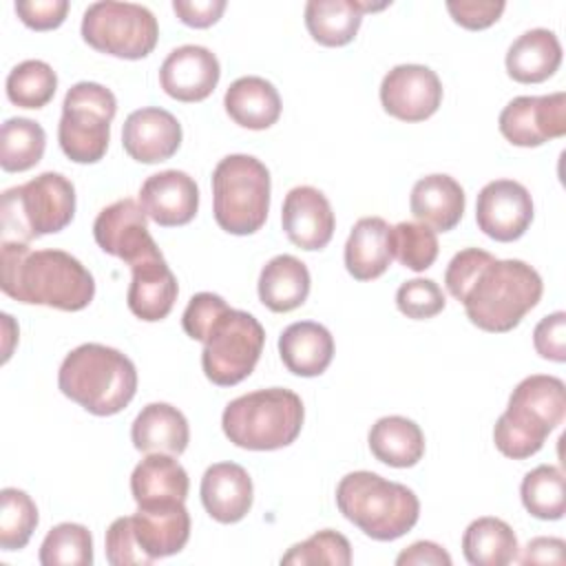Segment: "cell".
Segmentation results:
<instances>
[{
    "label": "cell",
    "instance_id": "obj_1",
    "mask_svg": "<svg viewBox=\"0 0 566 566\" xmlns=\"http://www.w3.org/2000/svg\"><path fill=\"white\" fill-rule=\"evenodd\" d=\"M0 287L7 296L80 312L95 296L93 274L64 250H31L29 243H2Z\"/></svg>",
    "mask_w": 566,
    "mask_h": 566
},
{
    "label": "cell",
    "instance_id": "obj_2",
    "mask_svg": "<svg viewBox=\"0 0 566 566\" xmlns=\"http://www.w3.org/2000/svg\"><path fill=\"white\" fill-rule=\"evenodd\" d=\"M57 387L88 413L115 416L137 391V369L119 349L84 343L62 360Z\"/></svg>",
    "mask_w": 566,
    "mask_h": 566
},
{
    "label": "cell",
    "instance_id": "obj_3",
    "mask_svg": "<svg viewBox=\"0 0 566 566\" xmlns=\"http://www.w3.org/2000/svg\"><path fill=\"white\" fill-rule=\"evenodd\" d=\"M542 276L520 259H493L486 263L462 301L469 321L491 334H504L539 303Z\"/></svg>",
    "mask_w": 566,
    "mask_h": 566
},
{
    "label": "cell",
    "instance_id": "obj_4",
    "mask_svg": "<svg viewBox=\"0 0 566 566\" xmlns=\"http://www.w3.org/2000/svg\"><path fill=\"white\" fill-rule=\"evenodd\" d=\"M566 413V387L546 374L526 376L511 391L506 411L497 418L493 442L497 451L513 460L535 455L548 433L562 424Z\"/></svg>",
    "mask_w": 566,
    "mask_h": 566
},
{
    "label": "cell",
    "instance_id": "obj_5",
    "mask_svg": "<svg viewBox=\"0 0 566 566\" xmlns=\"http://www.w3.org/2000/svg\"><path fill=\"white\" fill-rule=\"evenodd\" d=\"M336 506L376 542L402 537L420 517V502L411 489L371 471L347 473L336 486Z\"/></svg>",
    "mask_w": 566,
    "mask_h": 566
},
{
    "label": "cell",
    "instance_id": "obj_6",
    "mask_svg": "<svg viewBox=\"0 0 566 566\" xmlns=\"http://www.w3.org/2000/svg\"><path fill=\"white\" fill-rule=\"evenodd\" d=\"M301 398L283 387L259 389L228 402L221 416L226 438L250 451H274L292 444L303 427Z\"/></svg>",
    "mask_w": 566,
    "mask_h": 566
},
{
    "label": "cell",
    "instance_id": "obj_7",
    "mask_svg": "<svg viewBox=\"0 0 566 566\" xmlns=\"http://www.w3.org/2000/svg\"><path fill=\"white\" fill-rule=\"evenodd\" d=\"M75 214V188L60 172H42L2 192V243H29L64 230Z\"/></svg>",
    "mask_w": 566,
    "mask_h": 566
},
{
    "label": "cell",
    "instance_id": "obj_8",
    "mask_svg": "<svg viewBox=\"0 0 566 566\" xmlns=\"http://www.w3.org/2000/svg\"><path fill=\"white\" fill-rule=\"evenodd\" d=\"M270 210V170L252 155H228L212 172V212L221 230L254 234Z\"/></svg>",
    "mask_w": 566,
    "mask_h": 566
},
{
    "label": "cell",
    "instance_id": "obj_9",
    "mask_svg": "<svg viewBox=\"0 0 566 566\" xmlns=\"http://www.w3.org/2000/svg\"><path fill=\"white\" fill-rule=\"evenodd\" d=\"M117 99L97 82L73 84L62 104L57 139L62 153L75 164H95L106 155Z\"/></svg>",
    "mask_w": 566,
    "mask_h": 566
},
{
    "label": "cell",
    "instance_id": "obj_10",
    "mask_svg": "<svg viewBox=\"0 0 566 566\" xmlns=\"http://www.w3.org/2000/svg\"><path fill=\"white\" fill-rule=\"evenodd\" d=\"M82 38L99 53L142 60L153 53L159 27L150 9L135 2H93L82 18Z\"/></svg>",
    "mask_w": 566,
    "mask_h": 566
},
{
    "label": "cell",
    "instance_id": "obj_11",
    "mask_svg": "<svg viewBox=\"0 0 566 566\" xmlns=\"http://www.w3.org/2000/svg\"><path fill=\"white\" fill-rule=\"evenodd\" d=\"M263 325L243 310H228L208 332L201 352V367L210 382L232 387L245 380L263 352Z\"/></svg>",
    "mask_w": 566,
    "mask_h": 566
},
{
    "label": "cell",
    "instance_id": "obj_12",
    "mask_svg": "<svg viewBox=\"0 0 566 566\" xmlns=\"http://www.w3.org/2000/svg\"><path fill=\"white\" fill-rule=\"evenodd\" d=\"M500 133L522 148H535L566 135V93L520 95L500 113Z\"/></svg>",
    "mask_w": 566,
    "mask_h": 566
},
{
    "label": "cell",
    "instance_id": "obj_13",
    "mask_svg": "<svg viewBox=\"0 0 566 566\" xmlns=\"http://www.w3.org/2000/svg\"><path fill=\"white\" fill-rule=\"evenodd\" d=\"M93 237L106 254L122 259L128 268L161 254L148 232L146 212L135 199H119L106 206L95 217Z\"/></svg>",
    "mask_w": 566,
    "mask_h": 566
},
{
    "label": "cell",
    "instance_id": "obj_14",
    "mask_svg": "<svg viewBox=\"0 0 566 566\" xmlns=\"http://www.w3.org/2000/svg\"><path fill=\"white\" fill-rule=\"evenodd\" d=\"M380 104L400 122H422L442 104L440 77L422 64H398L382 77Z\"/></svg>",
    "mask_w": 566,
    "mask_h": 566
},
{
    "label": "cell",
    "instance_id": "obj_15",
    "mask_svg": "<svg viewBox=\"0 0 566 566\" xmlns=\"http://www.w3.org/2000/svg\"><path fill=\"white\" fill-rule=\"evenodd\" d=\"M478 228L495 241L520 239L533 221L531 192L513 179L489 181L475 201Z\"/></svg>",
    "mask_w": 566,
    "mask_h": 566
},
{
    "label": "cell",
    "instance_id": "obj_16",
    "mask_svg": "<svg viewBox=\"0 0 566 566\" xmlns=\"http://www.w3.org/2000/svg\"><path fill=\"white\" fill-rule=\"evenodd\" d=\"M221 66L217 55L199 44H184L168 53L159 69V84L166 95L179 102H201L219 84Z\"/></svg>",
    "mask_w": 566,
    "mask_h": 566
},
{
    "label": "cell",
    "instance_id": "obj_17",
    "mask_svg": "<svg viewBox=\"0 0 566 566\" xmlns=\"http://www.w3.org/2000/svg\"><path fill=\"white\" fill-rule=\"evenodd\" d=\"M281 223L296 248L314 252L332 241L336 219L327 197L318 188L296 186L285 195Z\"/></svg>",
    "mask_w": 566,
    "mask_h": 566
},
{
    "label": "cell",
    "instance_id": "obj_18",
    "mask_svg": "<svg viewBox=\"0 0 566 566\" xmlns=\"http://www.w3.org/2000/svg\"><path fill=\"white\" fill-rule=\"evenodd\" d=\"M122 146L139 164L166 161L181 146V124L164 108H137L124 122Z\"/></svg>",
    "mask_w": 566,
    "mask_h": 566
},
{
    "label": "cell",
    "instance_id": "obj_19",
    "mask_svg": "<svg viewBox=\"0 0 566 566\" xmlns=\"http://www.w3.org/2000/svg\"><path fill=\"white\" fill-rule=\"evenodd\" d=\"M139 206L161 228L186 226L197 214L199 188L184 170L155 172L139 188Z\"/></svg>",
    "mask_w": 566,
    "mask_h": 566
},
{
    "label": "cell",
    "instance_id": "obj_20",
    "mask_svg": "<svg viewBox=\"0 0 566 566\" xmlns=\"http://www.w3.org/2000/svg\"><path fill=\"white\" fill-rule=\"evenodd\" d=\"M130 522L135 539L150 564L179 553L190 537V513L184 502L137 504Z\"/></svg>",
    "mask_w": 566,
    "mask_h": 566
},
{
    "label": "cell",
    "instance_id": "obj_21",
    "mask_svg": "<svg viewBox=\"0 0 566 566\" xmlns=\"http://www.w3.org/2000/svg\"><path fill=\"white\" fill-rule=\"evenodd\" d=\"M201 502L208 515L221 524L243 520L252 506V480L237 462H217L201 478Z\"/></svg>",
    "mask_w": 566,
    "mask_h": 566
},
{
    "label": "cell",
    "instance_id": "obj_22",
    "mask_svg": "<svg viewBox=\"0 0 566 566\" xmlns=\"http://www.w3.org/2000/svg\"><path fill=\"white\" fill-rule=\"evenodd\" d=\"M130 272L133 276L126 294L128 310L146 323L166 318L177 301L179 287L164 254L135 263Z\"/></svg>",
    "mask_w": 566,
    "mask_h": 566
},
{
    "label": "cell",
    "instance_id": "obj_23",
    "mask_svg": "<svg viewBox=\"0 0 566 566\" xmlns=\"http://www.w3.org/2000/svg\"><path fill=\"white\" fill-rule=\"evenodd\" d=\"M464 190L449 175H427L411 188L409 208L411 214L438 232L453 230L464 214Z\"/></svg>",
    "mask_w": 566,
    "mask_h": 566
},
{
    "label": "cell",
    "instance_id": "obj_24",
    "mask_svg": "<svg viewBox=\"0 0 566 566\" xmlns=\"http://www.w3.org/2000/svg\"><path fill=\"white\" fill-rule=\"evenodd\" d=\"M279 354L287 371L314 378L321 376L334 358V338L327 327L314 321H298L279 336Z\"/></svg>",
    "mask_w": 566,
    "mask_h": 566
},
{
    "label": "cell",
    "instance_id": "obj_25",
    "mask_svg": "<svg viewBox=\"0 0 566 566\" xmlns=\"http://www.w3.org/2000/svg\"><path fill=\"white\" fill-rule=\"evenodd\" d=\"M130 440L144 453L181 455L190 440L188 420L168 402H150L137 413L130 427Z\"/></svg>",
    "mask_w": 566,
    "mask_h": 566
},
{
    "label": "cell",
    "instance_id": "obj_26",
    "mask_svg": "<svg viewBox=\"0 0 566 566\" xmlns=\"http://www.w3.org/2000/svg\"><path fill=\"white\" fill-rule=\"evenodd\" d=\"M230 119L250 130H265L281 117V97L272 82L245 75L234 80L223 97Z\"/></svg>",
    "mask_w": 566,
    "mask_h": 566
},
{
    "label": "cell",
    "instance_id": "obj_27",
    "mask_svg": "<svg viewBox=\"0 0 566 566\" xmlns=\"http://www.w3.org/2000/svg\"><path fill=\"white\" fill-rule=\"evenodd\" d=\"M562 64V44L548 29L524 31L506 51V73L520 84H539Z\"/></svg>",
    "mask_w": 566,
    "mask_h": 566
},
{
    "label": "cell",
    "instance_id": "obj_28",
    "mask_svg": "<svg viewBox=\"0 0 566 566\" xmlns=\"http://www.w3.org/2000/svg\"><path fill=\"white\" fill-rule=\"evenodd\" d=\"M389 228L382 217H363L354 223L345 243V268L356 281L378 279L389 268Z\"/></svg>",
    "mask_w": 566,
    "mask_h": 566
},
{
    "label": "cell",
    "instance_id": "obj_29",
    "mask_svg": "<svg viewBox=\"0 0 566 566\" xmlns=\"http://www.w3.org/2000/svg\"><path fill=\"white\" fill-rule=\"evenodd\" d=\"M188 489L186 469L168 453H148L130 475V493L137 504L186 502Z\"/></svg>",
    "mask_w": 566,
    "mask_h": 566
},
{
    "label": "cell",
    "instance_id": "obj_30",
    "mask_svg": "<svg viewBox=\"0 0 566 566\" xmlns=\"http://www.w3.org/2000/svg\"><path fill=\"white\" fill-rule=\"evenodd\" d=\"M310 294L307 265L292 256L279 254L270 259L259 274V298L272 312H292L305 303Z\"/></svg>",
    "mask_w": 566,
    "mask_h": 566
},
{
    "label": "cell",
    "instance_id": "obj_31",
    "mask_svg": "<svg viewBox=\"0 0 566 566\" xmlns=\"http://www.w3.org/2000/svg\"><path fill=\"white\" fill-rule=\"evenodd\" d=\"M369 449L382 464L407 469L422 460L424 455V433L422 429L402 416H385L376 420L369 429Z\"/></svg>",
    "mask_w": 566,
    "mask_h": 566
},
{
    "label": "cell",
    "instance_id": "obj_32",
    "mask_svg": "<svg viewBox=\"0 0 566 566\" xmlns=\"http://www.w3.org/2000/svg\"><path fill=\"white\" fill-rule=\"evenodd\" d=\"M517 537L500 517H478L462 535L464 559L473 566H506L517 559Z\"/></svg>",
    "mask_w": 566,
    "mask_h": 566
},
{
    "label": "cell",
    "instance_id": "obj_33",
    "mask_svg": "<svg viewBox=\"0 0 566 566\" xmlns=\"http://www.w3.org/2000/svg\"><path fill=\"white\" fill-rule=\"evenodd\" d=\"M363 22L356 0H310L305 4V27L323 46L349 44Z\"/></svg>",
    "mask_w": 566,
    "mask_h": 566
},
{
    "label": "cell",
    "instance_id": "obj_34",
    "mask_svg": "<svg viewBox=\"0 0 566 566\" xmlns=\"http://www.w3.org/2000/svg\"><path fill=\"white\" fill-rule=\"evenodd\" d=\"M46 148L44 128L29 117H9L0 128V166L7 172L33 168Z\"/></svg>",
    "mask_w": 566,
    "mask_h": 566
},
{
    "label": "cell",
    "instance_id": "obj_35",
    "mask_svg": "<svg viewBox=\"0 0 566 566\" xmlns=\"http://www.w3.org/2000/svg\"><path fill=\"white\" fill-rule=\"evenodd\" d=\"M524 509L537 520H562L566 511L564 473L553 464H539L528 471L520 486Z\"/></svg>",
    "mask_w": 566,
    "mask_h": 566
},
{
    "label": "cell",
    "instance_id": "obj_36",
    "mask_svg": "<svg viewBox=\"0 0 566 566\" xmlns=\"http://www.w3.org/2000/svg\"><path fill=\"white\" fill-rule=\"evenodd\" d=\"M57 88L55 71L42 60H24L7 75V97L20 108L46 106Z\"/></svg>",
    "mask_w": 566,
    "mask_h": 566
},
{
    "label": "cell",
    "instance_id": "obj_37",
    "mask_svg": "<svg viewBox=\"0 0 566 566\" xmlns=\"http://www.w3.org/2000/svg\"><path fill=\"white\" fill-rule=\"evenodd\" d=\"M42 566H91L93 537L86 526L62 522L53 526L40 546Z\"/></svg>",
    "mask_w": 566,
    "mask_h": 566
},
{
    "label": "cell",
    "instance_id": "obj_38",
    "mask_svg": "<svg viewBox=\"0 0 566 566\" xmlns=\"http://www.w3.org/2000/svg\"><path fill=\"white\" fill-rule=\"evenodd\" d=\"M38 526V506L29 493L7 486L0 491V548L20 551Z\"/></svg>",
    "mask_w": 566,
    "mask_h": 566
},
{
    "label": "cell",
    "instance_id": "obj_39",
    "mask_svg": "<svg viewBox=\"0 0 566 566\" xmlns=\"http://www.w3.org/2000/svg\"><path fill=\"white\" fill-rule=\"evenodd\" d=\"M389 250L400 265L424 272L438 259L436 230L418 221H400L389 228Z\"/></svg>",
    "mask_w": 566,
    "mask_h": 566
},
{
    "label": "cell",
    "instance_id": "obj_40",
    "mask_svg": "<svg viewBox=\"0 0 566 566\" xmlns=\"http://www.w3.org/2000/svg\"><path fill=\"white\" fill-rule=\"evenodd\" d=\"M281 564L287 566H312V564H329V566H347L352 564V546L345 535L325 528L307 537L305 542L294 544L283 557Z\"/></svg>",
    "mask_w": 566,
    "mask_h": 566
},
{
    "label": "cell",
    "instance_id": "obj_41",
    "mask_svg": "<svg viewBox=\"0 0 566 566\" xmlns=\"http://www.w3.org/2000/svg\"><path fill=\"white\" fill-rule=\"evenodd\" d=\"M444 294L433 279L405 281L396 292L398 310L413 321L433 318L444 310Z\"/></svg>",
    "mask_w": 566,
    "mask_h": 566
},
{
    "label": "cell",
    "instance_id": "obj_42",
    "mask_svg": "<svg viewBox=\"0 0 566 566\" xmlns=\"http://www.w3.org/2000/svg\"><path fill=\"white\" fill-rule=\"evenodd\" d=\"M230 310V305L212 292H199L195 294L181 316V325L184 332L192 338V340H206L210 327Z\"/></svg>",
    "mask_w": 566,
    "mask_h": 566
},
{
    "label": "cell",
    "instance_id": "obj_43",
    "mask_svg": "<svg viewBox=\"0 0 566 566\" xmlns=\"http://www.w3.org/2000/svg\"><path fill=\"white\" fill-rule=\"evenodd\" d=\"M106 559L113 566H146L150 564L148 557L142 553L130 515L117 517L106 531Z\"/></svg>",
    "mask_w": 566,
    "mask_h": 566
},
{
    "label": "cell",
    "instance_id": "obj_44",
    "mask_svg": "<svg viewBox=\"0 0 566 566\" xmlns=\"http://www.w3.org/2000/svg\"><path fill=\"white\" fill-rule=\"evenodd\" d=\"M495 256L486 250L480 248H464L460 250L447 265L444 272V285L449 290V294L458 301H462L464 292L469 290V285L473 283V279L478 276V272L491 263Z\"/></svg>",
    "mask_w": 566,
    "mask_h": 566
},
{
    "label": "cell",
    "instance_id": "obj_45",
    "mask_svg": "<svg viewBox=\"0 0 566 566\" xmlns=\"http://www.w3.org/2000/svg\"><path fill=\"white\" fill-rule=\"evenodd\" d=\"M504 7L506 4L502 0H486V2L484 0H449L447 2V11L451 13V18L469 31H480L495 24Z\"/></svg>",
    "mask_w": 566,
    "mask_h": 566
},
{
    "label": "cell",
    "instance_id": "obj_46",
    "mask_svg": "<svg viewBox=\"0 0 566 566\" xmlns=\"http://www.w3.org/2000/svg\"><path fill=\"white\" fill-rule=\"evenodd\" d=\"M535 352L553 363L566 360V314L555 312L544 316L533 329Z\"/></svg>",
    "mask_w": 566,
    "mask_h": 566
},
{
    "label": "cell",
    "instance_id": "obj_47",
    "mask_svg": "<svg viewBox=\"0 0 566 566\" xmlns=\"http://www.w3.org/2000/svg\"><path fill=\"white\" fill-rule=\"evenodd\" d=\"M15 13L33 31H51L64 22L69 13V2L66 0H20L15 2Z\"/></svg>",
    "mask_w": 566,
    "mask_h": 566
},
{
    "label": "cell",
    "instance_id": "obj_48",
    "mask_svg": "<svg viewBox=\"0 0 566 566\" xmlns=\"http://www.w3.org/2000/svg\"><path fill=\"white\" fill-rule=\"evenodd\" d=\"M172 11L192 29L212 27L226 11V0H175Z\"/></svg>",
    "mask_w": 566,
    "mask_h": 566
},
{
    "label": "cell",
    "instance_id": "obj_49",
    "mask_svg": "<svg viewBox=\"0 0 566 566\" xmlns=\"http://www.w3.org/2000/svg\"><path fill=\"white\" fill-rule=\"evenodd\" d=\"M398 566H451V555L436 542H416L396 557Z\"/></svg>",
    "mask_w": 566,
    "mask_h": 566
},
{
    "label": "cell",
    "instance_id": "obj_50",
    "mask_svg": "<svg viewBox=\"0 0 566 566\" xmlns=\"http://www.w3.org/2000/svg\"><path fill=\"white\" fill-rule=\"evenodd\" d=\"M564 539L559 537H533L522 557L520 564H564Z\"/></svg>",
    "mask_w": 566,
    "mask_h": 566
}]
</instances>
